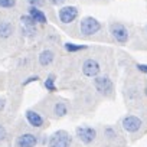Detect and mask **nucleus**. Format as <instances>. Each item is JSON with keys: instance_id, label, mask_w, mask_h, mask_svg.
Segmentation results:
<instances>
[{"instance_id": "obj_13", "label": "nucleus", "mask_w": 147, "mask_h": 147, "mask_svg": "<svg viewBox=\"0 0 147 147\" xmlns=\"http://www.w3.org/2000/svg\"><path fill=\"white\" fill-rule=\"evenodd\" d=\"M13 33V25L10 22H0V39H7Z\"/></svg>"}, {"instance_id": "obj_3", "label": "nucleus", "mask_w": 147, "mask_h": 147, "mask_svg": "<svg viewBox=\"0 0 147 147\" xmlns=\"http://www.w3.org/2000/svg\"><path fill=\"white\" fill-rule=\"evenodd\" d=\"M94 87L102 95H111V92L114 90L113 81L108 77H95L94 78Z\"/></svg>"}, {"instance_id": "obj_22", "label": "nucleus", "mask_w": 147, "mask_h": 147, "mask_svg": "<svg viewBox=\"0 0 147 147\" xmlns=\"http://www.w3.org/2000/svg\"><path fill=\"white\" fill-rule=\"evenodd\" d=\"M137 68H138V71H141V72H146V74H147V65L138 63V65H137Z\"/></svg>"}, {"instance_id": "obj_11", "label": "nucleus", "mask_w": 147, "mask_h": 147, "mask_svg": "<svg viewBox=\"0 0 147 147\" xmlns=\"http://www.w3.org/2000/svg\"><path fill=\"white\" fill-rule=\"evenodd\" d=\"M29 15L32 16V19L36 22V23H40V25H45L46 22H48V19H46V15L39 9V7H36V6H30L29 7Z\"/></svg>"}, {"instance_id": "obj_9", "label": "nucleus", "mask_w": 147, "mask_h": 147, "mask_svg": "<svg viewBox=\"0 0 147 147\" xmlns=\"http://www.w3.org/2000/svg\"><path fill=\"white\" fill-rule=\"evenodd\" d=\"M38 144V137L32 133H23L16 140V147H35Z\"/></svg>"}, {"instance_id": "obj_8", "label": "nucleus", "mask_w": 147, "mask_h": 147, "mask_svg": "<svg viewBox=\"0 0 147 147\" xmlns=\"http://www.w3.org/2000/svg\"><path fill=\"white\" fill-rule=\"evenodd\" d=\"M77 137L82 141V143H85V144H90V143H92L94 140H95V137H97V131L92 128V127H77Z\"/></svg>"}, {"instance_id": "obj_17", "label": "nucleus", "mask_w": 147, "mask_h": 147, "mask_svg": "<svg viewBox=\"0 0 147 147\" xmlns=\"http://www.w3.org/2000/svg\"><path fill=\"white\" fill-rule=\"evenodd\" d=\"M65 49L68 52H78L87 49V45H75V43H65Z\"/></svg>"}, {"instance_id": "obj_4", "label": "nucleus", "mask_w": 147, "mask_h": 147, "mask_svg": "<svg viewBox=\"0 0 147 147\" xmlns=\"http://www.w3.org/2000/svg\"><path fill=\"white\" fill-rule=\"evenodd\" d=\"M110 32H111L113 38L118 43H121V45L127 43V40H128V30H127V28L124 25H121V23H113L110 26Z\"/></svg>"}, {"instance_id": "obj_12", "label": "nucleus", "mask_w": 147, "mask_h": 147, "mask_svg": "<svg viewBox=\"0 0 147 147\" xmlns=\"http://www.w3.org/2000/svg\"><path fill=\"white\" fill-rule=\"evenodd\" d=\"M53 59H55V53H53L52 51H49V49L42 51L40 55H39V63H40V66H48V65H51V63L53 62Z\"/></svg>"}, {"instance_id": "obj_19", "label": "nucleus", "mask_w": 147, "mask_h": 147, "mask_svg": "<svg viewBox=\"0 0 147 147\" xmlns=\"http://www.w3.org/2000/svg\"><path fill=\"white\" fill-rule=\"evenodd\" d=\"M29 2V5L30 6H36V7H39V6H43L45 5V0H28Z\"/></svg>"}, {"instance_id": "obj_7", "label": "nucleus", "mask_w": 147, "mask_h": 147, "mask_svg": "<svg viewBox=\"0 0 147 147\" xmlns=\"http://www.w3.org/2000/svg\"><path fill=\"white\" fill-rule=\"evenodd\" d=\"M141 124H143L141 118H138L136 115H127L121 121V125L127 133H137L141 128Z\"/></svg>"}, {"instance_id": "obj_6", "label": "nucleus", "mask_w": 147, "mask_h": 147, "mask_svg": "<svg viewBox=\"0 0 147 147\" xmlns=\"http://www.w3.org/2000/svg\"><path fill=\"white\" fill-rule=\"evenodd\" d=\"M100 71H101L100 63H98L95 59H92V58L87 59V61L82 63V74H84L85 77H88V78H95V77H98Z\"/></svg>"}, {"instance_id": "obj_24", "label": "nucleus", "mask_w": 147, "mask_h": 147, "mask_svg": "<svg viewBox=\"0 0 147 147\" xmlns=\"http://www.w3.org/2000/svg\"><path fill=\"white\" fill-rule=\"evenodd\" d=\"M2 108H3V102H2V101H0V110H2Z\"/></svg>"}, {"instance_id": "obj_5", "label": "nucleus", "mask_w": 147, "mask_h": 147, "mask_svg": "<svg viewBox=\"0 0 147 147\" xmlns=\"http://www.w3.org/2000/svg\"><path fill=\"white\" fill-rule=\"evenodd\" d=\"M58 18L62 23L68 25V23H72L78 18V9L75 6H65L62 7L59 12H58Z\"/></svg>"}, {"instance_id": "obj_14", "label": "nucleus", "mask_w": 147, "mask_h": 147, "mask_svg": "<svg viewBox=\"0 0 147 147\" xmlns=\"http://www.w3.org/2000/svg\"><path fill=\"white\" fill-rule=\"evenodd\" d=\"M20 22H22V26L23 28H26V29H35V25H36V22L32 19V16L30 15H25V16H22L20 18Z\"/></svg>"}, {"instance_id": "obj_18", "label": "nucleus", "mask_w": 147, "mask_h": 147, "mask_svg": "<svg viewBox=\"0 0 147 147\" xmlns=\"http://www.w3.org/2000/svg\"><path fill=\"white\" fill-rule=\"evenodd\" d=\"M16 6V0H0V7L3 9H12Z\"/></svg>"}, {"instance_id": "obj_10", "label": "nucleus", "mask_w": 147, "mask_h": 147, "mask_svg": "<svg viewBox=\"0 0 147 147\" xmlns=\"http://www.w3.org/2000/svg\"><path fill=\"white\" fill-rule=\"evenodd\" d=\"M26 120H28V123H29L32 127H35V128H39V127L43 125V118L40 117L39 113H36V111H33V110H28V111H26Z\"/></svg>"}, {"instance_id": "obj_23", "label": "nucleus", "mask_w": 147, "mask_h": 147, "mask_svg": "<svg viewBox=\"0 0 147 147\" xmlns=\"http://www.w3.org/2000/svg\"><path fill=\"white\" fill-rule=\"evenodd\" d=\"M49 2H51L53 6H58V5H61V3L63 2V0H49Z\"/></svg>"}, {"instance_id": "obj_20", "label": "nucleus", "mask_w": 147, "mask_h": 147, "mask_svg": "<svg viewBox=\"0 0 147 147\" xmlns=\"http://www.w3.org/2000/svg\"><path fill=\"white\" fill-rule=\"evenodd\" d=\"M6 136H7V131H6V128L0 124V141H3L5 138H6Z\"/></svg>"}, {"instance_id": "obj_15", "label": "nucleus", "mask_w": 147, "mask_h": 147, "mask_svg": "<svg viewBox=\"0 0 147 147\" xmlns=\"http://www.w3.org/2000/svg\"><path fill=\"white\" fill-rule=\"evenodd\" d=\"M53 113H55L56 115H59V117H63V115H66L68 108H66V105H65L63 102H56L55 107H53Z\"/></svg>"}, {"instance_id": "obj_16", "label": "nucleus", "mask_w": 147, "mask_h": 147, "mask_svg": "<svg viewBox=\"0 0 147 147\" xmlns=\"http://www.w3.org/2000/svg\"><path fill=\"white\" fill-rule=\"evenodd\" d=\"M45 88L49 92H55L56 91V85H55V75H49L45 81Z\"/></svg>"}, {"instance_id": "obj_21", "label": "nucleus", "mask_w": 147, "mask_h": 147, "mask_svg": "<svg viewBox=\"0 0 147 147\" xmlns=\"http://www.w3.org/2000/svg\"><path fill=\"white\" fill-rule=\"evenodd\" d=\"M38 80H39V77H38V75H33V77H29V78H28V80H26V81L23 82V87H26V85H28V84H30V82H36Z\"/></svg>"}, {"instance_id": "obj_1", "label": "nucleus", "mask_w": 147, "mask_h": 147, "mask_svg": "<svg viewBox=\"0 0 147 147\" xmlns=\"http://www.w3.org/2000/svg\"><path fill=\"white\" fill-rule=\"evenodd\" d=\"M80 30L82 35L85 36H91V35H95L97 32L101 30V23L92 18V16H87L84 18L81 22H80Z\"/></svg>"}, {"instance_id": "obj_2", "label": "nucleus", "mask_w": 147, "mask_h": 147, "mask_svg": "<svg viewBox=\"0 0 147 147\" xmlns=\"http://www.w3.org/2000/svg\"><path fill=\"white\" fill-rule=\"evenodd\" d=\"M71 143H72V137L65 130L55 131L49 138V147H69Z\"/></svg>"}]
</instances>
